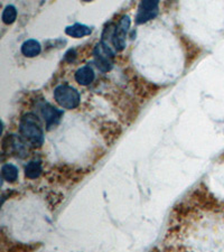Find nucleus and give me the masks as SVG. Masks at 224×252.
Returning a JSON list of instances; mask_svg holds the SVG:
<instances>
[{
  "label": "nucleus",
  "instance_id": "f257e3e1",
  "mask_svg": "<svg viewBox=\"0 0 224 252\" xmlns=\"http://www.w3.org/2000/svg\"><path fill=\"white\" fill-rule=\"evenodd\" d=\"M19 134L22 138L34 147H41L44 142V131L40 119L34 114L22 115L19 122Z\"/></svg>",
  "mask_w": 224,
  "mask_h": 252
},
{
  "label": "nucleus",
  "instance_id": "f03ea898",
  "mask_svg": "<svg viewBox=\"0 0 224 252\" xmlns=\"http://www.w3.org/2000/svg\"><path fill=\"white\" fill-rule=\"evenodd\" d=\"M54 99L63 109L73 110L79 107L81 96L79 91L67 84H62L54 90Z\"/></svg>",
  "mask_w": 224,
  "mask_h": 252
},
{
  "label": "nucleus",
  "instance_id": "7ed1b4c3",
  "mask_svg": "<svg viewBox=\"0 0 224 252\" xmlns=\"http://www.w3.org/2000/svg\"><path fill=\"white\" fill-rule=\"evenodd\" d=\"M130 17L129 16H123L120 21L118 22V24L115 25L113 32H112L111 41L113 44L114 48L117 50H122L126 47V38L128 30L130 28Z\"/></svg>",
  "mask_w": 224,
  "mask_h": 252
},
{
  "label": "nucleus",
  "instance_id": "20e7f679",
  "mask_svg": "<svg viewBox=\"0 0 224 252\" xmlns=\"http://www.w3.org/2000/svg\"><path fill=\"white\" fill-rule=\"evenodd\" d=\"M159 13V2L158 1H141L138 7V13L136 15L137 24H145V23L156 18Z\"/></svg>",
  "mask_w": 224,
  "mask_h": 252
},
{
  "label": "nucleus",
  "instance_id": "39448f33",
  "mask_svg": "<svg viewBox=\"0 0 224 252\" xmlns=\"http://www.w3.org/2000/svg\"><path fill=\"white\" fill-rule=\"evenodd\" d=\"M41 112L45 120V126L47 130H52L53 128H55L59 125L62 115H63V111L57 109V108H54L48 103H45L42 106Z\"/></svg>",
  "mask_w": 224,
  "mask_h": 252
},
{
  "label": "nucleus",
  "instance_id": "423d86ee",
  "mask_svg": "<svg viewBox=\"0 0 224 252\" xmlns=\"http://www.w3.org/2000/svg\"><path fill=\"white\" fill-rule=\"evenodd\" d=\"M94 72L90 67H82L80 68L75 73V81L80 85H89L93 82L94 80Z\"/></svg>",
  "mask_w": 224,
  "mask_h": 252
},
{
  "label": "nucleus",
  "instance_id": "0eeeda50",
  "mask_svg": "<svg viewBox=\"0 0 224 252\" xmlns=\"http://www.w3.org/2000/svg\"><path fill=\"white\" fill-rule=\"evenodd\" d=\"M42 52V46L40 42L36 40H27L22 45V53L26 57H35L40 55Z\"/></svg>",
  "mask_w": 224,
  "mask_h": 252
},
{
  "label": "nucleus",
  "instance_id": "6e6552de",
  "mask_svg": "<svg viewBox=\"0 0 224 252\" xmlns=\"http://www.w3.org/2000/svg\"><path fill=\"white\" fill-rule=\"evenodd\" d=\"M65 33L71 37L82 38L84 36H87V35H90L92 33V29L90 27L83 24H74L72 26H68L67 28L65 29Z\"/></svg>",
  "mask_w": 224,
  "mask_h": 252
},
{
  "label": "nucleus",
  "instance_id": "1a4fd4ad",
  "mask_svg": "<svg viewBox=\"0 0 224 252\" xmlns=\"http://www.w3.org/2000/svg\"><path fill=\"white\" fill-rule=\"evenodd\" d=\"M43 173V165L41 160H32L25 166V176L29 180L38 178Z\"/></svg>",
  "mask_w": 224,
  "mask_h": 252
},
{
  "label": "nucleus",
  "instance_id": "9d476101",
  "mask_svg": "<svg viewBox=\"0 0 224 252\" xmlns=\"http://www.w3.org/2000/svg\"><path fill=\"white\" fill-rule=\"evenodd\" d=\"M1 175L8 183H14L18 178V168L13 164H5L1 167Z\"/></svg>",
  "mask_w": 224,
  "mask_h": 252
},
{
  "label": "nucleus",
  "instance_id": "9b49d317",
  "mask_svg": "<svg viewBox=\"0 0 224 252\" xmlns=\"http://www.w3.org/2000/svg\"><path fill=\"white\" fill-rule=\"evenodd\" d=\"M16 18H17V9L15 8L14 6L9 5V6H7L5 9H3L1 19L6 25L13 24V23L16 21Z\"/></svg>",
  "mask_w": 224,
  "mask_h": 252
}]
</instances>
